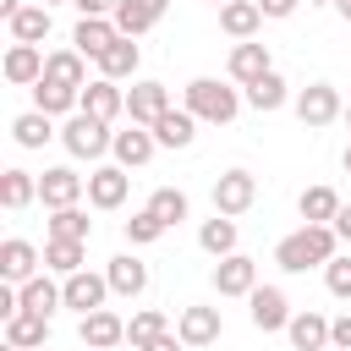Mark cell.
Here are the masks:
<instances>
[{"mask_svg":"<svg viewBox=\"0 0 351 351\" xmlns=\"http://www.w3.org/2000/svg\"><path fill=\"white\" fill-rule=\"evenodd\" d=\"M5 346H16V351H33V346H49V318L44 313H11L5 318Z\"/></svg>","mask_w":351,"mask_h":351,"instance_id":"4316f807","label":"cell"},{"mask_svg":"<svg viewBox=\"0 0 351 351\" xmlns=\"http://www.w3.org/2000/svg\"><path fill=\"white\" fill-rule=\"evenodd\" d=\"M44 60H49V55H44L38 44H11L0 71H5V82H11V88H33V82L44 77Z\"/></svg>","mask_w":351,"mask_h":351,"instance_id":"ffe728a7","label":"cell"},{"mask_svg":"<svg viewBox=\"0 0 351 351\" xmlns=\"http://www.w3.org/2000/svg\"><path fill=\"white\" fill-rule=\"evenodd\" d=\"M44 269L49 274H77V269H88V241H71V236H49L44 241Z\"/></svg>","mask_w":351,"mask_h":351,"instance_id":"d4e9b609","label":"cell"},{"mask_svg":"<svg viewBox=\"0 0 351 351\" xmlns=\"http://www.w3.org/2000/svg\"><path fill=\"white\" fill-rule=\"evenodd\" d=\"M137 351H192V346H186L176 329H165V335H154V340H148V346H137Z\"/></svg>","mask_w":351,"mask_h":351,"instance_id":"b9f144b4","label":"cell"},{"mask_svg":"<svg viewBox=\"0 0 351 351\" xmlns=\"http://www.w3.org/2000/svg\"><path fill=\"white\" fill-rule=\"evenodd\" d=\"M307 5H335V0H307Z\"/></svg>","mask_w":351,"mask_h":351,"instance_id":"f907efd6","label":"cell"},{"mask_svg":"<svg viewBox=\"0 0 351 351\" xmlns=\"http://www.w3.org/2000/svg\"><path fill=\"white\" fill-rule=\"evenodd\" d=\"M236 241H241V230H236V219H230V214H214V219H203V225H197V247H203L208 258H230V252H236Z\"/></svg>","mask_w":351,"mask_h":351,"instance_id":"4dcf8cb0","label":"cell"},{"mask_svg":"<svg viewBox=\"0 0 351 351\" xmlns=\"http://www.w3.org/2000/svg\"><path fill=\"white\" fill-rule=\"evenodd\" d=\"M44 5H66V0H44Z\"/></svg>","mask_w":351,"mask_h":351,"instance_id":"f5cc1de1","label":"cell"},{"mask_svg":"<svg viewBox=\"0 0 351 351\" xmlns=\"http://www.w3.org/2000/svg\"><path fill=\"white\" fill-rule=\"evenodd\" d=\"M335 11H340V16H346V22H351V0H335Z\"/></svg>","mask_w":351,"mask_h":351,"instance_id":"c3c4849f","label":"cell"},{"mask_svg":"<svg viewBox=\"0 0 351 351\" xmlns=\"http://www.w3.org/2000/svg\"><path fill=\"white\" fill-rule=\"evenodd\" d=\"M197 126H203V121H197V115H192L186 104H181V110L170 104V110H165V115L154 121V137H159V148H192Z\"/></svg>","mask_w":351,"mask_h":351,"instance_id":"7402d4cb","label":"cell"},{"mask_svg":"<svg viewBox=\"0 0 351 351\" xmlns=\"http://www.w3.org/2000/svg\"><path fill=\"white\" fill-rule=\"evenodd\" d=\"M44 77L49 82H66V88H88V55L82 49H49Z\"/></svg>","mask_w":351,"mask_h":351,"instance_id":"1f68e13d","label":"cell"},{"mask_svg":"<svg viewBox=\"0 0 351 351\" xmlns=\"http://www.w3.org/2000/svg\"><path fill=\"white\" fill-rule=\"evenodd\" d=\"M181 104L203 121V126H230L236 115H241V88L236 82H219V77H192L186 88H181Z\"/></svg>","mask_w":351,"mask_h":351,"instance_id":"7a4b0ae2","label":"cell"},{"mask_svg":"<svg viewBox=\"0 0 351 351\" xmlns=\"http://www.w3.org/2000/svg\"><path fill=\"white\" fill-rule=\"evenodd\" d=\"M340 121H346V126H351V104H346V115H340Z\"/></svg>","mask_w":351,"mask_h":351,"instance_id":"816d5d0a","label":"cell"},{"mask_svg":"<svg viewBox=\"0 0 351 351\" xmlns=\"http://www.w3.org/2000/svg\"><path fill=\"white\" fill-rule=\"evenodd\" d=\"M170 11V0H121L115 5V27L126 38H143L148 27H159V16Z\"/></svg>","mask_w":351,"mask_h":351,"instance_id":"44dd1931","label":"cell"},{"mask_svg":"<svg viewBox=\"0 0 351 351\" xmlns=\"http://www.w3.org/2000/svg\"><path fill=\"white\" fill-rule=\"evenodd\" d=\"M324 285H329V296L351 302V252H335V258L324 263Z\"/></svg>","mask_w":351,"mask_h":351,"instance_id":"60d3db41","label":"cell"},{"mask_svg":"<svg viewBox=\"0 0 351 351\" xmlns=\"http://www.w3.org/2000/svg\"><path fill=\"white\" fill-rule=\"evenodd\" d=\"M77 110H88V115H99V121H115V115H126V88L115 82V77H93L88 88H82V104Z\"/></svg>","mask_w":351,"mask_h":351,"instance_id":"e0dca14e","label":"cell"},{"mask_svg":"<svg viewBox=\"0 0 351 351\" xmlns=\"http://www.w3.org/2000/svg\"><path fill=\"white\" fill-rule=\"evenodd\" d=\"M340 165H346V176H351V143H346V154H340Z\"/></svg>","mask_w":351,"mask_h":351,"instance_id":"681fc988","label":"cell"},{"mask_svg":"<svg viewBox=\"0 0 351 351\" xmlns=\"http://www.w3.org/2000/svg\"><path fill=\"white\" fill-rule=\"evenodd\" d=\"M335 247H340L335 225H302V230H291V236L274 241V263L285 274H307V269H324L335 258Z\"/></svg>","mask_w":351,"mask_h":351,"instance_id":"6da1fadb","label":"cell"},{"mask_svg":"<svg viewBox=\"0 0 351 351\" xmlns=\"http://www.w3.org/2000/svg\"><path fill=\"white\" fill-rule=\"evenodd\" d=\"M329 351H346V346H329Z\"/></svg>","mask_w":351,"mask_h":351,"instance_id":"11a10c76","label":"cell"},{"mask_svg":"<svg viewBox=\"0 0 351 351\" xmlns=\"http://www.w3.org/2000/svg\"><path fill=\"white\" fill-rule=\"evenodd\" d=\"M258 27H263L258 0H225V5H219V33H230L236 44H241V38H258Z\"/></svg>","mask_w":351,"mask_h":351,"instance_id":"cb8c5ba5","label":"cell"},{"mask_svg":"<svg viewBox=\"0 0 351 351\" xmlns=\"http://www.w3.org/2000/svg\"><path fill=\"white\" fill-rule=\"evenodd\" d=\"M165 230H170V225H165V219H159L154 208H137V214L126 219V241H132V247H154V241H159Z\"/></svg>","mask_w":351,"mask_h":351,"instance_id":"ab89813d","label":"cell"},{"mask_svg":"<svg viewBox=\"0 0 351 351\" xmlns=\"http://www.w3.org/2000/svg\"><path fill=\"white\" fill-rule=\"evenodd\" d=\"M329 225H335V236H340V241H351V203H340V214H335Z\"/></svg>","mask_w":351,"mask_h":351,"instance_id":"bcb514c9","label":"cell"},{"mask_svg":"<svg viewBox=\"0 0 351 351\" xmlns=\"http://www.w3.org/2000/svg\"><path fill=\"white\" fill-rule=\"evenodd\" d=\"M77 104H82V88H66V82H49V77L33 82V110H44V115H77Z\"/></svg>","mask_w":351,"mask_h":351,"instance_id":"f546056e","label":"cell"},{"mask_svg":"<svg viewBox=\"0 0 351 351\" xmlns=\"http://www.w3.org/2000/svg\"><path fill=\"white\" fill-rule=\"evenodd\" d=\"M148 208H154V214H159V219H165L170 230H176V225H181V219L192 214V203H186V192H181V186H154Z\"/></svg>","mask_w":351,"mask_h":351,"instance_id":"74e56055","label":"cell"},{"mask_svg":"<svg viewBox=\"0 0 351 351\" xmlns=\"http://www.w3.org/2000/svg\"><path fill=\"white\" fill-rule=\"evenodd\" d=\"M285 335H291V346H296V351H329V318H324V313H313V307L291 313Z\"/></svg>","mask_w":351,"mask_h":351,"instance_id":"603a6c76","label":"cell"},{"mask_svg":"<svg viewBox=\"0 0 351 351\" xmlns=\"http://www.w3.org/2000/svg\"><path fill=\"white\" fill-rule=\"evenodd\" d=\"M258 203V176L252 170H225V176H214V214H247Z\"/></svg>","mask_w":351,"mask_h":351,"instance_id":"5b68a950","label":"cell"},{"mask_svg":"<svg viewBox=\"0 0 351 351\" xmlns=\"http://www.w3.org/2000/svg\"><path fill=\"white\" fill-rule=\"evenodd\" d=\"M115 351H121V346H115Z\"/></svg>","mask_w":351,"mask_h":351,"instance_id":"6f0895ef","label":"cell"},{"mask_svg":"<svg viewBox=\"0 0 351 351\" xmlns=\"http://www.w3.org/2000/svg\"><path fill=\"white\" fill-rule=\"evenodd\" d=\"M104 280H110V291H115V296H126V302H132V296H143V291H148V263H143L137 252H121V258H110V263H104Z\"/></svg>","mask_w":351,"mask_h":351,"instance_id":"ac0fdd59","label":"cell"},{"mask_svg":"<svg viewBox=\"0 0 351 351\" xmlns=\"http://www.w3.org/2000/svg\"><path fill=\"white\" fill-rule=\"evenodd\" d=\"M82 197H88V176H77L71 165H55V170L38 176V203L44 208H71Z\"/></svg>","mask_w":351,"mask_h":351,"instance_id":"8992f818","label":"cell"},{"mask_svg":"<svg viewBox=\"0 0 351 351\" xmlns=\"http://www.w3.org/2000/svg\"><path fill=\"white\" fill-rule=\"evenodd\" d=\"M296 5H302V0H258V11H263V16H274V22L296 16Z\"/></svg>","mask_w":351,"mask_h":351,"instance_id":"ee69618b","label":"cell"},{"mask_svg":"<svg viewBox=\"0 0 351 351\" xmlns=\"http://www.w3.org/2000/svg\"><path fill=\"white\" fill-rule=\"evenodd\" d=\"M11 137H16V148H44V143L60 137V132H55V115H44V110H22V115L11 121Z\"/></svg>","mask_w":351,"mask_h":351,"instance_id":"e575fe53","label":"cell"},{"mask_svg":"<svg viewBox=\"0 0 351 351\" xmlns=\"http://www.w3.org/2000/svg\"><path fill=\"white\" fill-rule=\"evenodd\" d=\"M16 291H22V307H27V313L55 318V307H66V285H55V280H49V269H44V274H33V280H22Z\"/></svg>","mask_w":351,"mask_h":351,"instance_id":"484cf974","label":"cell"},{"mask_svg":"<svg viewBox=\"0 0 351 351\" xmlns=\"http://www.w3.org/2000/svg\"><path fill=\"white\" fill-rule=\"evenodd\" d=\"M241 99H247V110L269 115V110H280V104L291 99V82H285L280 71H263L258 82H247V88H241Z\"/></svg>","mask_w":351,"mask_h":351,"instance_id":"f1b7e54d","label":"cell"},{"mask_svg":"<svg viewBox=\"0 0 351 351\" xmlns=\"http://www.w3.org/2000/svg\"><path fill=\"white\" fill-rule=\"evenodd\" d=\"M60 143H66V154L71 159H104L110 154V143H115V132H110V121H99V115H88V110H77V115H66V126H60Z\"/></svg>","mask_w":351,"mask_h":351,"instance_id":"3957f363","label":"cell"},{"mask_svg":"<svg viewBox=\"0 0 351 351\" xmlns=\"http://www.w3.org/2000/svg\"><path fill=\"white\" fill-rule=\"evenodd\" d=\"M176 335H181L192 351H203V346H214V340L225 335V318H219V307H181Z\"/></svg>","mask_w":351,"mask_h":351,"instance_id":"5bb4252c","label":"cell"},{"mask_svg":"<svg viewBox=\"0 0 351 351\" xmlns=\"http://www.w3.org/2000/svg\"><path fill=\"white\" fill-rule=\"evenodd\" d=\"M115 38H121L115 16H77V27H71V49H82L88 60H99Z\"/></svg>","mask_w":351,"mask_h":351,"instance_id":"2e32d148","label":"cell"},{"mask_svg":"<svg viewBox=\"0 0 351 351\" xmlns=\"http://www.w3.org/2000/svg\"><path fill=\"white\" fill-rule=\"evenodd\" d=\"M71 5H77V16H115L121 0H71Z\"/></svg>","mask_w":351,"mask_h":351,"instance_id":"f6af8a7d","label":"cell"},{"mask_svg":"<svg viewBox=\"0 0 351 351\" xmlns=\"http://www.w3.org/2000/svg\"><path fill=\"white\" fill-rule=\"evenodd\" d=\"M291 104H296V121H302V126H329V121H340V115H346V104H340V88H335V82H307Z\"/></svg>","mask_w":351,"mask_h":351,"instance_id":"277c9868","label":"cell"},{"mask_svg":"<svg viewBox=\"0 0 351 351\" xmlns=\"http://www.w3.org/2000/svg\"><path fill=\"white\" fill-rule=\"evenodd\" d=\"M329 346H346V351H351V313L329 318Z\"/></svg>","mask_w":351,"mask_h":351,"instance_id":"7bdbcfd3","label":"cell"},{"mask_svg":"<svg viewBox=\"0 0 351 351\" xmlns=\"http://www.w3.org/2000/svg\"><path fill=\"white\" fill-rule=\"evenodd\" d=\"M214 291L219 296H252L258 291V258H247V252L219 258L214 263Z\"/></svg>","mask_w":351,"mask_h":351,"instance_id":"7c38bea8","label":"cell"},{"mask_svg":"<svg viewBox=\"0 0 351 351\" xmlns=\"http://www.w3.org/2000/svg\"><path fill=\"white\" fill-rule=\"evenodd\" d=\"M137 66H143V49H137V38H126V33L99 55V77H115V82L137 77Z\"/></svg>","mask_w":351,"mask_h":351,"instance_id":"83f0119b","label":"cell"},{"mask_svg":"<svg viewBox=\"0 0 351 351\" xmlns=\"http://www.w3.org/2000/svg\"><path fill=\"white\" fill-rule=\"evenodd\" d=\"M263 71H274V60H269V44H258V38H241V44L230 49V82H236V88H247V82H258Z\"/></svg>","mask_w":351,"mask_h":351,"instance_id":"d6986e66","label":"cell"},{"mask_svg":"<svg viewBox=\"0 0 351 351\" xmlns=\"http://www.w3.org/2000/svg\"><path fill=\"white\" fill-rule=\"evenodd\" d=\"M16 11H22V0H0V16H5V22H11Z\"/></svg>","mask_w":351,"mask_h":351,"instance_id":"7dc6e473","label":"cell"},{"mask_svg":"<svg viewBox=\"0 0 351 351\" xmlns=\"http://www.w3.org/2000/svg\"><path fill=\"white\" fill-rule=\"evenodd\" d=\"M165 329H170V318H165L159 307H137V313L126 318V346L137 351V346H148V340H154V335H165Z\"/></svg>","mask_w":351,"mask_h":351,"instance_id":"8d00e7d4","label":"cell"},{"mask_svg":"<svg viewBox=\"0 0 351 351\" xmlns=\"http://www.w3.org/2000/svg\"><path fill=\"white\" fill-rule=\"evenodd\" d=\"M126 192H132V170L126 165H93L88 170V203L93 208H121L126 203Z\"/></svg>","mask_w":351,"mask_h":351,"instance_id":"52a82bcc","label":"cell"},{"mask_svg":"<svg viewBox=\"0 0 351 351\" xmlns=\"http://www.w3.org/2000/svg\"><path fill=\"white\" fill-rule=\"evenodd\" d=\"M49 236H71V241H88L93 236V219H88V208H49Z\"/></svg>","mask_w":351,"mask_h":351,"instance_id":"f35d334b","label":"cell"},{"mask_svg":"<svg viewBox=\"0 0 351 351\" xmlns=\"http://www.w3.org/2000/svg\"><path fill=\"white\" fill-rule=\"evenodd\" d=\"M247 318H252L258 335H274V329L291 324V296H285L280 285H258V291L247 296Z\"/></svg>","mask_w":351,"mask_h":351,"instance_id":"ba28073f","label":"cell"},{"mask_svg":"<svg viewBox=\"0 0 351 351\" xmlns=\"http://www.w3.org/2000/svg\"><path fill=\"white\" fill-rule=\"evenodd\" d=\"M77 335H82L88 351H115V346H126V318L110 313V307H93V313H82Z\"/></svg>","mask_w":351,"mask_h":351,"instance_id":"9c48e42d","label":"cell"},{"mask_svg":"<svg viewBox=\"0 0 351 351\" xmlns=\"http://www.w3.org/2000/svg\"><path fill=\"white\" fill-rule=\"evenodd\" d=\"M208 5H225V0H208Z\"/></svg>","mask_w":351,"mask_h":351,"instance_id":"db71d44e","label":"cell"},{"mask_svg":"<svg viewBox=\"0 0 351 351\" xmlns=\"http://www.w3.org/2000/svg\"><path fill=\"white\" fill-rule=\"evenodd\" d=\"M33 197H38V176H33V170H22V165L0 170V203H5L11 214H22Z\"/></svg>","mask_w":351,"mask_h":351,"instance_id":"d6a6232c","label":"cell"},{"mask_svg":"<svg viewBox=\"0 0 351 351\" xmlns=\"http://www.w3.org/2000/svg\"><path fill=\"white\" fill-rule=\"evenodd\" d=\"M38 263H44V252H38L33 241H22V236H5V241H0V280H5V285L33 280Z\"/></svg>","mask_w":351,"mask_h":351,"instance_id":"4fadbf2b","label":"cell"},{"mask_svg":"<svg viewBox=\"0 0 351 351\" xmlns=\"http://www.w3.org/2000/svg\"><path fill=\"white\" fill-rule=\"evenodd\" d=\"M33 351H44V346H33Z\"/></svg>","mask_w":351,"mask_h":351,"instance_id":"9f6ffc18","label":"cell"},{"mask_svg":"<svg viewBox=\"0 0 351 351\" xmlns=\"http://www.w3.org/2000/svg\"><path fill=\"white\" fill-rule=\"evenodd\" d=\"M165 110H170V88H165V82L143 77V82H132V88H126V121H137V126H154Z\"/></svg>","mask_w":351,"mask_h":351,"instance_id":"30bf717a","label":"cell"},{"mask_svg":"<svg viewBox=\"0 0 351 351\" xmlns=\"http://www.w3.org/2000/svg\"><path fill=\"white\" fill-rule=\"evenodd\" d=\"M60 285H66V307H77V313H93V307H104V302L115 296V291H110V280H104V274H93V269L66 274Z\"/></svg>","mask_w":351,"mask_h":351,"instance_id":"9a60e30c","label":"cell"},{"mask_svg":"<svg viewBox=\"0 0 351 351\" xmlns=\"http://www.w3.org/2000/svg\"><path fill=\"white\" fill-rule=\"evenodd\" d=\"M296 214H302V225H329L340 214V192L335 186H307L296 197Z\"/></svg>","mask_w":351,"mask_h":351,"instance_id":"d590c367","label":"cell"},{"mask_svg":"<svg viewBox=\"0 0 351 351\" xmlns=\"http://www.w3.org/2000/svg\"><path fill=\"white\" fill-rule=\"evenodd\" d=\"M5 27H11V44H44L55 22H49V5H22Z\"/></svg>","mask_w":351,"mask_h":351,"instance_id":"836d02e7","label":"cell"},{"mask_svg":"<svg viewBox=\"0 0 351 351\" xmlns=\"http://www.w3.org/2000/svg\"><path fill=\"white\" fill-rule=\"evenodd\" d=\"M110 154H115V165H126V170H143V165L159 154V137H154V126H137V121H126V132H115Z\"/></svg>","mask_w":351,"mask_h":351,"instance_id":"8fae6325","label":"cell"}]
</instances>
